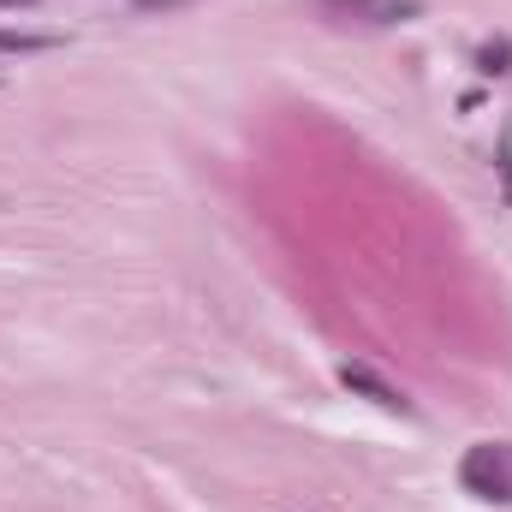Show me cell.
<instances>
[{
  "instance_id": "7a4b0ae2",
  "label": "cell",
  "mask_w": 512,
  "mask_h": 512,
  "mask_svg": "<svg viewBox=\"0 0 512 512\" xmlns=\"http://www.w3.org/2000/svg\"><path fill=\"white\" fill-rule=\"evenodd\" d=\"M322 18L334 24H364V30H393V24H411L423 18V0H316Z\"/></svg>"
},
{
  "instance_id": "277c9868",
  "label": "cell",
  "mask_w": 512,
  "mask_h": 512,
  "mask_svg": "<svg viewBox=\"0 0 512 512\" xmlns=\"http://www.w3.org/2000/svg\"><path fill=\"white\" fill-rule=\"evenodd\" d=\"M54 48H66V36L60 30H0V54H54Z\"/></svg>"
},
{
  "instance_id": "8992f818",
  "label": "cell",
  "mask_w": 512,
  "mask_h": 512,
  "mask_svg": "<svg viewBox=\"0 0 512 512\" xmlns=\"http://www.w3.org/2000/svg\"><path fill=\"white\" fill-rule=\"evenodd\" d=\"M137 12H173V6H191V0H131Z\"/></svg>"
},
{
  "instance_id": "5b68a950",
  "label": "cell",
  "mask_w": 512,
  "mask_h": 512,
  "mask_svg": "<svg viewBox=\"0 0 512 512\" xmlns=\"http://www.w3.org/2000/svg\"><path fill=\"white\" fill-rule=\"evenodd\" d=\"M477 72H489V78L512 72V42H483L477 48Z\"/></svg>"
},
{
  "instance_id": "52a82bcc",
  "label": "cell",
  "mask_w": 512,
  "mask_h": 512,
  "mask_svg": "<svg viewBox=\"0 0 512 512\" xmlns=\"http://www.w3.org/2000/svg\"><path fill=\"white\" fill-rule=\"evenodd\" d=\"M0 6H30V0H0Z\"/></svg>"
},
{
  "instance_id": "3957f363",
  "label": "cell",
  "mask_w": 512,
  "mask_h": 512,
  "mask_svg": "<svg viewBox=\"0 0 512 512\" xmlns=\"http://www.w3.org/2000/svg\"><path fill=\"white\" fill-rule=\"evenodd\" d=\"M340 387H352V393H364L370 405H382V411H399V417L411 411V399H405V393H399L393 382H382V376H376L370 364H340Z\"/></svg>"
},
{
  "instance_id": "6da1fadb",
  "label": "cell",
  "mask_w": 512,
  "mask_h": 512,
  "mask_svg": "<svg viewBox=\"0 0 512 512\" xmlns=\"http://www.w3.org/2000/svg\"><path fill=\"white\" fill-rule=\"evenodd\" d=\"M459 483H465V495H477V501H512V447L501 441H477L465 459H459Z\"/></svg>"
}]
</instances>
